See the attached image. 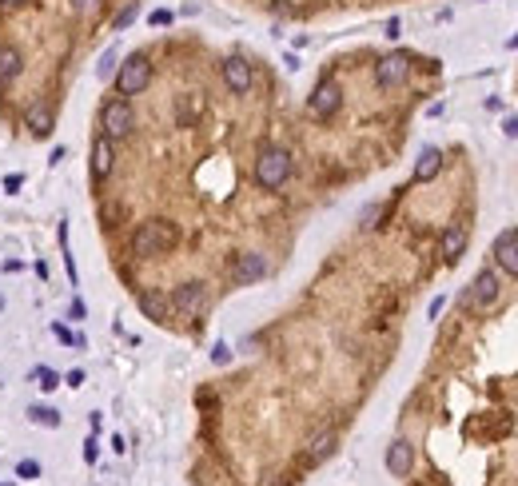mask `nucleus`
Instances as JSON below:
<instances>
[{
	"mask_svg": "<svg viewBox=\"0 0 518 486\" xmlns=\"http://www.w3.org/2000/svg\"><path fill=\"white\" fill-rule=\"evenodd\" d=\"M339 104H343V88L335 84V80H319L315 92H311V100H307V112L315 116V120H331V116L339 112Z\"/></svg>",
	"mask_w": 518,
	"mask_h": 486,
	"instance_id": "nucleus-6",
	"label": "nucleus"
},
{
	"mask_svg": "<svg viewBox=\"0 0 518 486\" xmlns=\"http://www.w3.org/2000/svg\"><path fill=\"white\" fill-rule=\"evenodd\" d=\"M503 136L518 140V116H506V120H503Z\"/></svg>",
	"mask_w": 518,
	"mask_h": 486,
	"instance_id": "nucleus-30",
	"label": "nucleus"
},
{
	"mask_svg": "<svg viewBox=\"0 0 518 486\" xmlns=\"http://www.w3.org/2000/svg\"><path fill=\"white\" fill-rule=\"evenodd\" d=\"M0 486H13V482H0Z\"/></svg>",
	"mask_w": 518,
	"mask_h": 486,
	"instance_id": "nucleus-39",
	"label": "nucleus"
},
{
	"mask_svg": "<svg viewBox=\"0 0 518 486\" xmlns=\"http://www.w3.org/2000/svg\"><path fill=\"white\" fill-rule=\"evenodd\" d=\"M72 8L80 16H88V13H96V8H100V0H72Z\"/></svg>",
	"mask_w": 518,
	"mask_h": 486,
	"instance_id": "nucleus-28",
	"label": "nucleus"
},
{
	"mask_svg": "<svg viewBox=\"0 0 518 486\" xmlns=\"http://www.w3.org/2000/svg\"><path fill=\"white\" fill-rule=\"evenodd\" d=\"M411 80V56L407 52H387L379 64H375V84L379 88H399Z\"/></svg>",
	"mask_w": 518,
	"mask_h": 486,
	"instance_id": "nucleus-5",
	"label": "nucleus"
},
{
	"mask_svg": "<svg viewBox=\"0 0 518 486\" xmlns=\"http://www.w3.org/2000/svg\"><path fill=\"white\" fill-rule=\"evenodd\" d=\"M132 20H136V4L128 0V4H124V8H120V16L112 20V28H128V25H132Z\"/></svg>",
	"mask_w": 518,
	"mask_h": 486,
	"instance_id": "nucleus-23",
	"label": "nucleus"
},
{
	"mask_svg": "<svg viewBox=\"0 0 518 486\" xmlns=\"http://www.w3.org/2000/svg\"><path fill=\"white\" fill-rule=\"evenodd\" d=\"M32 379H36L40 391H56V386H60V374L52 371V367H36V371H32Z\"/></svg>",
	"mask_w": 518,
	"mask_h": 486,
	"instance_id": "nucleus-21",
	"label": "nucleus"
},
{
	"mask_svg": "<svg viewBox=\"0 0 518 486\" xmlns=\"http://www.w3.org/2000/svg\"><path fill=\"white\" fill-rule=\"evenodd\" d=\"M172 307L184 315H204L208 311V283H199V279H192V283H180L172 291Z\"/></svg>",
	"mask_w": 518,
	"mask_h": 486,
	"instance_id": "nucleus-7",
	"label": "nucleus"
},
{
	"mask_svg": "<svg viewBox=\"0 0 518 486\" xmlns=\"http://www.w3.org/2000/svg\"><path fill=\"white\" fill-rule=\"evenodd\" d=\"M211 363H215V367L232 363V351H227V343H215V347H211Z\"/></svg>",
	"mask_w": 518,
	"mask_h": 486,
	"instance_id": "nucleus-24",
	"label": "nucleus"
},
{
	"mask_svg": "<svg viewBox=\"0 0 518 486\" xmlns=\"http://www.w3.org/2000/svg\"><path fill=\"white\" fill-rule=\"evenodd\" d=\"M399 32H403V25H399V20H387V36L395 40V36H399Z\"/></svg>",
	"mask_w": 518,
	"mask_h": 486,
	"instance_id": "nucleus-36",
	"label": "nucleus"
},
{
	"mask_svg": "<svg viewBox=\"0 0 518 486\" xmlns=\"http://www.w3.org/2000/svg\"><path fill=\"white\" fill-rule=\"evenodd\" d=\"M439 172H443V151H439V148H423L419 160H415V184H431Z\"/></svg>",
	"mask_w": 518,
	"mask_h": 486,
	"instance_id": "nucleus-16",
	"label": "nucleus"
},
{
	"mask_svg": "<svg viewBox=\"0 0 518 486\" xmlns=\"http://www.w3.org/2000/svg\"><path fill=\"white\" fill-rule=\"evenodd\" d=\"M148 80H152V60L144 52H132V56L116 68V92H120V96H140V92L148 88Z\"/></svg>",
	"mask_w": 518,
	"mask_h": 486,
	"instance_id": "nucleus-3",
	"label": "nucleus"
},
{
	"mask_svg": "<svg viewBox=\"0 0 518 486\" xmlns=\"http://www.w3.org/2000/svg\"><path fill=\"white\" fill-rule=\"evenodd\" d=\"M411 466H415V447H411L407 438H395L387 447V471L395 474V478H407Z\"/></svg>",
	"mask_w": 518,
	"mask_h": 486,
	"instance_id": "nucleus-12",
	"label": "nucleus"
},
{
	"mask_svg": "<svg viewBox=\"0 0 518 486\" xmlns=\"http://www.w3.org/2000/svg\"><path fill=\"white\" fill-rule=\"evenodd\" d=\"M52 331H56V339H60V343H68V347H84V335H72L64 323H52Z\"/></svg>",
	"mask_w": 518,
	"mask_h": 486,
	"instance_id": "nucleus-22",
	"label": "nucleus"
},
{
	"mask_svg": "<svg viewBox=\"0 0 518 486\" xmlns=\"http://www.w3.org/2000/svg\"><path fill=\"white\" fill-rule=\"evenodd\" d=\"M84 459H88V462H96V459H100V447H96V438H88V443H84Z\"/></svg>",
	"mask_w": 518,
	"mask_h": 486,
	"instance_id": "nucleus-32",
	"label": "nucleus"
},
{
	"mask_svg": "<svg viewBox=\"0 0 518 486\" xmlns=\"http://www.w3.org/2000/svg\"><path fill=\"white\" fill-rule=\"evenodd\" d=\"M443 307H446V299L439 295V299H431V311H427V315H431V319H439V311H443Z\"/></svg>",
	"mask_w": 518,
	"mask_h": 486,
	"instance_id": "nucleus-35",
	"label": "nucleus"
},
{
	"mask_svg": "<svg viewBox=\"0 0 518 486\" xmlns=\"http://www.w3.org/2000/svg\"><path fill=\"white\" fill-rule=\"evenodd\" d=\"M498 291H503V279H498V271H494V267H482V271L474 275V283H470L467 303H470V307H491V303L498 299Z\"/></svg>",
	"mask_w": 518,
	"mask_h": 486,
	"instance_id": "nucleus-9",
	"label": "nucleus"
},
{
	"mask_svg": "<svg viewBox=\"0 0 518 486\" xmlns=\"http://www.w3.org/2000/svg\"><path fill=\"white\" fill-rule=\"evenodd\" d=\"M112 163H116V156H112V140L100 132V136L92 140V175H96V180H108Z\"/></svg>",
	"mask_w": 518,
	"mask_h": 486,
	"instance_id": "nucleus-14",
	"label": "nucleus"
},
{
	"mask_svg": "<svg viewBox=\"0 0 518 486\" xmlns=\"http://www.w3.org/2000/svg\"><path fill=\"white\" fill-rule=\"evenodd\" d=\"M100 128H104V136L116 144V140L132 136V128H136V116H132V104L124 100H108L104 104V112H100Z\"/></svg>",
	"mask_w": 518,
	"mask_h": 486,
	"instance_id": "nucleus-4",
	"label": "nucleus"
},
{
	"mask_svg": "<svg viewBox=\"0 0 518 486\" xmlns=\"http://www.w3.org/2000/svg\"><path fill=\"white\" fill-rule=\"evenodd\" d=\"M267 271H272V267H267V255H259V251H244V255L232 263V283L235 287H251V283H259Z\"/></svg>",
	"mask_w": 518,
	"mask_h": 486,
	"instance_id": "nucleus-8",
	"label": "nucleus"
},
{
	"mask_svg": "<svg viewBox=\"0 0 518 486\" xmlns=\"http://www.w3.org/2000/svg\"><path fill=\"white\" fill-rule=\"evenodd\" d=\"M140 311L148 315V319H156V323H164L168 319V311H172V299H164L160 291H140Z\"/></svg>",
	"mask_w": 518,
	"mask_h": 486,
	"instance_id": "nucleus-18",
	"label": "nucleus"
},
{
	"mask_svg": "<svg viewBox=\"0 0 518 486\" xmlns=\"http://www.w3.org/2000/svg\"><path fill=\"white\" fill-rule=\"evenodd\" d=\"M251 64L244 60V56H227L223 60V84H227V92H235V96H247L251 92Z\"/></svg>",
	"mask_w": 518,
	"mask_h": 486,
	"instance_id": "nucleus-10",
	"label": "nucleus"
},
{
	"mask_svg": "<svg viewBox=\"0 0 518 486\" xmlns=\"http://www.w3.org/2000/svg\"><path fill=\"white\" fill-rule=\"evenodd\" d=\"M335 443H339V435L335 431H319V435L307 443V462H323L335 454Z\"/></svg>",
	"mask_w": 518,
	"mask_h": 486,
	"instance_id": "nucleus-19",
	"label": "nucleus"
},
{
	"mask_svg": "<svg viewBox=\"0 0 518 486\" xmlns=\"http://www.w3.org/2000/svg\"><path fill=\"white\" fill-rule=\"evenodd\" d=\"M16 474H20V478H36L40 474V466L32 459H25V462H16Z\"/></svg>",
	"mask_w": 518,
	"mask_h": 486,
	"instance_id": "nucleus-26",
	"label": "nucleus"
},
{
	"mask_svg": "<svg viewBox=\"0 0 518 486\" xmlns=\"http://www.w3.org/2000/svg\"><path fill=\"white\" fill-rule=\"evenodd\" d=\"M152 25H172V13H164V8H160V13H152Z\"/></svg>",
	"mask_w": 518,
	"mask_h": 486,
	"instance_id": "nucleus-33",
	"label": "nucleus"
},
{
	"mask_svg": "<svg viewBox=\"0 0 518 486\" xmlns=\"http://www.w3.org/2000/svg\"><path fill=\"white\" fill-rule=\"evenodd\" d=\"M463 251H467V231L458 224H451L443 231V239H439V255H443L446 263H458L463 259Z\"/></svg>",
	"mask_w": 518,
	"mask_h": 486,
	"instance_id": "nucleus-15",
	"label": "nucleus"
},
{
	"mask_svg": "<svg viewBox=\"0 0 518 486\" xmlns=\"http://www.w3.org/2000/svg\"><path fill=\"white\" fill-rule=\"evenodd\" d=\"M175 239H180L175 224H168V220H148V224H140L136 231H132V255H136V259L168 255V251L175 248Z\"/></svg>",
	"mask_w": 518,
	"mask_h": 486,
	"instance_id": "nucleus-1",
	"label": "nucleus"
},
{
	"mask_svg": "<svg viewBox=\"0 0 518 486\" xmlns=\"http://www.w3.org/2000/svg\"><path fill=\"white\" fill-rule=\"evenodd\" d=\"M20 187H25V175H20V172H16V175H4V191H13V196H16Z\"/></svg>",
	"mask_w": 518,
	"mask_h": 486,
	"instance_id": "nucleus-29",
	"label": "nucleus"
},
{
	"mask_svg": "<svg viewBox=\"0 0 518 486\" xmlns=\"http://www.w3.org/2000/svg\"><path fill=\"white\" fill-rule=\"evenodd\" d=\"M0 4H4V8H16V4H20V0H0Z\"/></svg>",
	"mask_w": 518,
	"mask_h": 486,
	"instance_id": "nucleus-38",
	"label": "nucleus"
},
{
	"mask_svg": "<svg viewBox=\"0 0 518 486\" xmlns=\"http://www.w3.org/2000/svg\"><path fill=\"white\" fill-rule=\"evenodd\" d=\"M291 180V151L287 148H263L255 160V184L263 191H279Z\"/></svg>",
	"mask_w": 518,
	"mask_h": 486,
	"instance_id": "nucleus-2",
	"label": "nucleus"
},
{
	"mask_svg": "<svg viewBox=\"0 0 518 486\" xmlns=\"http://www.w3.org/2000/svg\"><path fill=\"white\" fill-rule=\"evenodd\" d=\"M28 419H32L36 426H48V431H56V426H60V411H52V407H44V403L28 407Z\"/></svg>",
	"mask_w": 518,
	"mask_h": 486,
	"instance_id": "nucleus-20",
	"label": "nucleus"
},
{
	"mask_svg": "<svg viewBox=\"0 0 518 486\" xmlns=\"http://www.w3.org/2000/svg\"><path fill=\"white\" fill-rule=\"evenodd\" d=\"M20 72H25L20 48H16V44H0V84H13Z\"/></svg>",
	"mask_w": 518,
	"mask_h": 486,
	"instance_id": "nucleus-17",
	"label": "nucleus"
},
{
	"mask_svg": "<svg viewBox=\"0 0 518 486\" xmlns=\"http://www.w3.org/2000/svg\"><path fill=\"white\" fill-rule=\"evenodd\" d=\"M84 379H88L84 371H68V379H64V383H68V386H76V391H80V386H84Z\"/></svg>",
	"mask_w": 518,
	"mask_h": 486,
	"instance_id": "nucleus-31",
	"label": "nucleus"
},
{
	"mask_svg": "<svg viewBox=\"0 0 518 486\" xmlns=\"http://www.w3.org/2000/svg\"><path fill=\"white\" fill-rule=\"evenodd\" d=\"M112 68H116V52H104V60H100V68H96V72H100V80H108V76H112Z\"/></svg>",
	"mask_w": 518,
	"mask_h": 486,
	"instance_id": "nucleus-25",
	"label": "nucleus"
},
{
	"mask_svg": "<svg viewBox=\"0 0 518 486\" xmlns=\"http://www.w3.org/2000/svg\"><path fill=\"white\" fill-rule=\"evenodd\" d=\"M494 263L506 275H518V227H510V231H503L494 239Z\"/></svg>",
	"mask_w": 518,
	"mask_h": 486,
	"instance_id": "nucleus-11",
	"label": "nucleus"
},
{
	"mask_svg": "<svg viewBox=\"0 0 518 486\" xmlns=\"http://www.w3.org/2000/svg\"><path fill=\"white\" fill-rule=\"evenodd\" d=\"M84 315H88L84 299H72V319H84Z\"/></svg>",
	"mask_w": 518,
	"mask_h": 486,
	"instance_id": "nucleus-34",
	"label": "nucleus"
},
{
	"mask_svg": "<svg viewBox=\"0 0 518 486\" xmlns=\"http://www.w3.org/2000/svg\"><path fill=\"white\" fill-rule=\"evenodd\" d=\"M375 220H383V203H371L363 212V227H375Z\"/></svg>",
	"mask_w": 518,
	"mask_h": 486,
	"instance_id": "nucleus-27",
	"label": "nucleus"
},
{
	"mask_svg": "<svg viewBox=\"0 0 518 486\" xmlns=\"http://www.w3.org/2000/svg\"><path fill=\"white\" fill-rule=\"evenodd\" d=\"M25 128L32 132V136H48L52 132V108L44 96H36V100L25 108Z\"/></svg>",
	"mask_w": 518,
	"mask_h": 486,
	"instance_id": "nucleus-13",
	"label": "nucleus"
},
{
	"mask_svg": "<svg viewBox=\"0 0 518 486\" xmlns=\"http://www.w3.org/2000/svg\"><path fill=\"white\" fill-rule=\"evenodd\" d=\"M506 48H518V32H514V36H510V40H506Z\"/></svg>",
	"mask_w": 518,
	"mask_h": 486,
	"instance_id": "nucleus-37",
	"label": "nucleus"
}]
</instances>
